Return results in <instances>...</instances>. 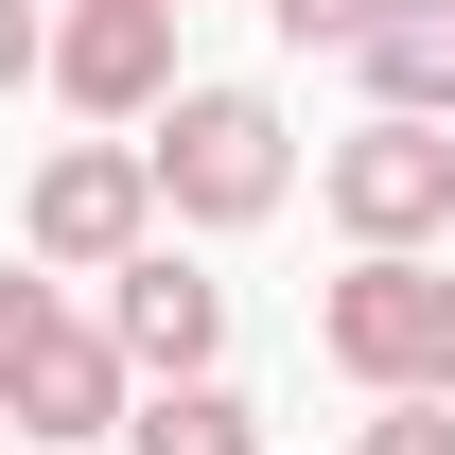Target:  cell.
Masks as SVG:
<instances>
[{
    "instance_id": "9c48e42d",
    "label": "cell",
    "mask_w": 455,
    "mask_h": 455,
    "mask_svg": "<svg viewBox=\"0 0 455 455\" xmlns=\"http://www.w3.org/2000/svg\"><path fill=\"white\" fill-rule=\"evenodd\" d=\"M123 455H263V403L211 386V368H193V386H140L123 403Z\"/></svg>"
},
{
    "instance_id": "8992f818",
    "label": "cell",
    "mask_w": 455,
    "mask_h": 455,
    "mask_svg": "<svg viewBox=\"0 0 455 455\" xmlns=\"http://www.w3.org/2000/svg\"><path fill=\"white\" fill-rule=\"evenodd\" d=\"M175 18L193 0H53V106L70 123H158L175 106Z\"/></svg>"
},
{
    "instance_id": "5b68a950",
    "label": "cell",
    "mask_w": 455,
    "mask_h": 455,
    "mask_svg": "<svg viewBox=\"0 0 455 455\" xmlns=\"http://www.w3.org/2000/svg\"><path fill=\"white\" fill-rule=\"evenodd\" d=\"M315 193H333V228H350V245H438V228H455V123L368 106L333 158H315Z\"/></svg>"
},
{
    "instance_id": "30bf717a",
    "label": "cell",
    "mask_w": 455,
    "mask_h": 455,
    "mask_svg": "<svg viewBox=\"0 0 455 455\" xmlns=\"http://www.w3.org/2000/svg\"><path fill=\"white\" fill-rule=\"evenodd\" d=\"M263 18H281L298 53H350V36H368V18H386V0H263Z\"/></svg>"
},
{
    "instance_id": "7a4b0ae2",
    "label": "cell",
    "mask_w": 455,
    "mask_h": 455,
    "mask_svg": "<svg viewBox=\"0 0 455 455\" xmlns=\"http://www.w3.org/2000/svg\"><path fill=\"white\" fill-rule=\"evenodd\" d=\"M123 403H140V368L106 350V315H70L53 263H18V281H0V420L53 438V455H88Z\"/></svg>"
},
{
    "instance_id": "3957f363",
    "label": "cell",
    "mask_w": 455,
    "mask_h": 455,
    "mask_svg": "<svg viewBox=\"0 0 455 455\" xmlns=\"http://www.w3.org/2000/svg\"><path fill=\"white\" fill-rule=\"evenodd\" d=\"M140 158H158V211H175V228H263V211L298 193V140H281L263 88H175Z\"/></svg>"
},
{
    "instance_id": "52a82bcc",
    "label": "cell",
    "mask_w": 455,
    "mask_h": 455,
    "mask_svg": "<svg viewBox=\"0 0 455 455\" xmlns=\"http://www.w3.org/2000/svg\"><path fill=\"white\" fill-rule=\"evenodd\" d=\"M106 350L140 368V386H193V368L228 350V281H211V263H175V245L106 263Z\"/></svg>"
},
{
    "instance_id": "6da1fadb",
    "label": "cell",
    "mask_w": 455,
    "mask_h": 455,
    "mask_svg": "<svg viewBox=\"0 0 455 455\" xmlns=\"http://www.w3.org/2000/svg\"><path fill=\"white\" fill-rule=\"evenodd\" d=\"M315 350L368 403H455V263L438 245H350V281L315 298Z\"/></svg>"
},
{
    "instance_id": "ba28073f",
    "label": "cell",
    "mask_w": 455,
    "mask_h": 455,
    "mask_svg": "<svg viewBox=\"0 0 455 455\" xmlns=\"http://www.w3.org/2000/svg\"><path fill=\"white\" fill-rule=\"evenodd\" d=\"M350 70H368V106H403V123H455V0H386V18L350 36Z\"/></svg>"
},
{
    "instance_id": "8fae6325",
    "label": "cell",
    "mask_w": 455,
    "mask_h": 455,
    "mask_svg": "<svg viewBox=\"0 0 455 455\" xmlns=\"http://www.w3.org/2000/svg\"><path fill=\"white\" fill-rule=\"evenodd\" d=\"M53 70V0H0V88H36Z\"/></svg>"
},
{
    "instance_id": "7c38bea8",
    "label": "cell",
    "mask_w": 455,
    "mask_h": 455,
    "mask_svg": "<svg viewBox=\"0 0 455 455\" xmlns=\"http://www.w3.org/2000/svg\"><path fill=\"white\" fill-rule=\"evenodd\" d=\"M368 455H455V403H386V420H368Z\"/></svg>"
},
{
    "instance_id": "277c9868",
    "label": "cell",
    "mask_w": 455,
    "mask_h": 455,
    "mask_svg": "<svg viewBox=\"0 0 455 455\" xmlns=\"http://www.w3.org/2000/svg\"><path fill=\"white\" fill-rule=\"evenodd\" d=\"M158 245V158L140 140H53L36 193H18V263H53V281H106Z\"/></svg>"
}]
</instances>
